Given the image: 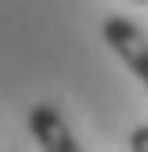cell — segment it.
Returning a JSON list of instances; mask_svg holds the SVG:
<instances>
[{
  "mask_svg": "<svg viewBox=\"0 0 148 152\" xmlns=\"http://www.w3.org/2000/svg\"><path fill=\"white\" fill-rule=\"evenodd\" d=\"M27 126H31V137L38 141V148H46V152H80V141L72 137L65 114L57 110L53 103H38V107H31Z\"/></svg>",
  "mask_w": 148,
  "mask_h": 152,
  "instance_id": "2",
  "label": "cell"
},
{
  "mask_svg": "<svg viewBox=\"0 0 148 152\" xmlns=\"http://www.w3.org/2000/svg\"><path fill=\"white\" fill-rule=\"evenodd\" d=\"M129 4H148V0H129Z\"/></svg>",
  "mask_w": 148,
  "mask_h": 152,
  "instance_id": "4",
  "label": "cell"
},
{
  "mask_svg": "<svg viewBox=\"0 0 148 152\" xmlns=\"http://www.w3.org/2000/svg\"><path fill=\"white\" fill-rule=\"evenodd\" d=\"M103 42L125 61V69L144 84V91H148V34L133 19L110 15V19H103Z\"/></svg>",
  "mask_w": 148,
  "mask_h": 152,
  "instance_id": "1",
  "label": "cell"
},
{
  "mask_svg": "<svg viewBox=\"0 0 148 152\" xmlns=\"http://www.w3.org/2000/svg\"><path fill=\"white\" fill-rule=\"evenodd\" d=\"M133 152H148V126H137V129L129 133V141H125Z\"/></svg>",
  "mask_w": 148,
  "mask_h": 152,
  "instance_id": "3",
  "label": "cell"
}]
</instances>
